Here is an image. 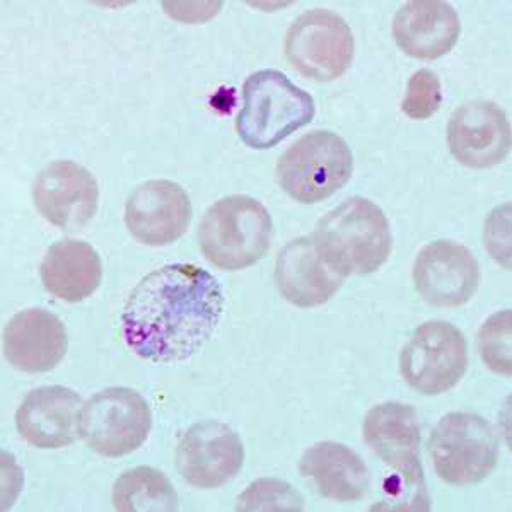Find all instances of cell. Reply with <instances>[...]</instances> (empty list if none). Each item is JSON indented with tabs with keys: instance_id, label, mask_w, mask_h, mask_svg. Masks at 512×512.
<instances>
[{
	"instance_id": "14",
	"label": "cell",
	"mask_w": 512,
	"mask_h": 512,
	"mask_svg": "<svg viewBox=\"0 0 512 512\" xmlns=\"http://www.w3.org/2000/svg\"><path fill=\"white\" fill-rule=\"evenodd\" d=\"M38 212L62 231L86 226L98 210V181L72 161H55L40 171L33 185Z\"/></svg>"
},
{
	"instance_id": "3",
	"label": "cell",
	"mask_w": 512,
	"mask_h": 512,
	"mask_svg": "<svg viewBox=\"0 0 512 512\" xmlns=\"http://www.w3.org/2000/svg\"><path fill=\"white\" fill-rule=\"evenodd\" d=\"M364 441L395 472L388 492L398 501L396 511H429L431 502L420 461L417 410L400 402L376 405L364 419Z\"/></svg>"
},
{
	"instance_id": "5",
	"label": "cell",
	"mask_w": 512,
	"mask_h": 512,
	"mask_svg": "<svg viewBox=\"0 0 512 512\" xmlns=\"http://www.w3.org/2000/svg\"><path fill=\"white\" fill-rule=\"evenodd\" d=\"M272 229V217L262 202L248 195H231L205 212L198 241L214 267L236 272L267 255Z\"/></svg>"
},
{
	"instance_id": "13",
	"label": "cell",
	"mask_w": 512,
	"mask_h": 512,
	"mask_svg": "<svg viewBox=\"0 0 512 512\" xmlns=\"http://www.w3.org/2000/svg\"><path fill=\"white\" fill-rule=\"evenodd\" d=\"M193 209L188 193L169 180L142 183L125 207L128 233L146 246H168L187 233Z\"/></svg>"
},
{
	"instance_id": "15",
	"label": "cell",
	"mask_w": 512,
	"mask_h": 512,
	"mask_svg": "<svg viewBox=\"0 0 512 512\" xmlns=\"http://www.w3.org/2000/svg\"><path fill=\"white\" fill-rule=\"evenodd\" d=\"M448 144L458 163L473 169L494 168L511 149V125L501 106L485 99L470 101L449 120Z\"/></svg>"
},
{
	"instance_id": "25",
	"label": "cell",
	"mask_w": 512,
	"mask_h": 512,
	"mask_svg": "<svg viewBox=\"0 0 512 512\" xmlns=\"http://www.w3.org/2000/svg\"><path fill=\"white\" fill-rule=\"evenodd\" d=\"M443 103L441 81L429 69L417 70L408 81L407 93L402 101V111L412 120L434 117Z\"/></svg>"
},
{
	"instance_id": "19",
	"label": "cell",
	"mask_w": 512,
	"mask_h": 512,
	"mask_svg": "<svg viewBox=\"0 0 512 512\" xmlns=\"http://www.w3.org/2000/svg\"><path fill=\"white\" fill-rule=\"evenodd\" d=\"M458 12L443 0H414L403 4L393 19V38L408 57L437 60L458 43Z\"/></svg>"
},
{
	"instance_id": "26",
	"label": "cell",
	"mask_w": 512,
	"mask_h": 512,
	"mask_svg": "<svg viewBox=\"0 0 512 512\" xmlns=\"http://www.w3.org/2000/svg\"><path fill=\"white\" fill-rule=\"evenodd\" d=\"M485 246L497 262L511 268V204L501 205L485 224Z\"/></svg>"
},
{
	"instance_id": "20",
	"label": "cell",
	"mask_w": 512,
	"mask_h": 512,
	"mask_svg": "<svg viewBox=\"0 0 512 512\" xmlns=\"http://www.w3.org/2000/svg\"><path fill=\"white\" fill-rule=\"evenodd\" d=\"M299 470L328 501L359 502L369 489V472L361 456L345 444L325 441L303 454Z\"/></svg>"
},
{
	"instance_id": "16",
	"label": "cell",
	"mask_w": 512,
	"mask_h": 512,
	"mask_svg": "<svg viewBox=\"0 0 512 512\" xmlns=\"http://www.w3.org/2000/svg\"><path fill=\"white\" fill-rule=\"evenodd\" d=\"M275 282L286 301L308 309L328 303L340 291L345 277L321 256L313 236H303L280 250Z\"/></svg>"
},
{
	"instance_id": "1",
	"label": "cell",
	"mask_w": 512,
	"mask_h": 512,
	"mask_svg": "<svg viewBox=\"0 0 512 512\" xmlns=\"http://www.w3.org/2000/svg\"><path fill=\"white\" fill-rule=\"evenodd\" d=\"M222 311L224 294L214 275L192 263L164 265L130 292L122 313L123 337L147 361H188L209 344Z\"/></svg>"
},
{
	"instance_id": "7",
	"label": "cell",
	"mask_w": 512,
	"mask_h": 512,
	"mask_svg": "<svg viewBox=\"0 0 512 512\" xmlns=\"http://www.w3.org/2000/svg\"><path fill=\"white\" fill-rule=\"evenodd\" d=\"M152 412L146 398L123 386L99 391L84 403L77 422L82 441L105 458H122L146 443Z\"/></svg>"
},
{
	"instance_id": "4",
	"label": "cell",
	"mask_w": 512,
	"mask_h": 512,
	"mask_svg": "<svg viewBox=\"0 0 512 512\" xmlns=\"http://www.w3.org/2000/svg\"><path fill=\"white\" fill-rule=\"evenodd\" d=\"M315 99L274 69L258 70L243 86L236 118L239 139L251 149H270L315 118Z\"/></svg>"
},
{
	"instance_id": "6",
	"label": "cell",
	"mask_w": 512,
	"mask_h": 512,
	"mask_svg": "<svg viewBox=\"0 0 512 512\" xmlns=\"http://www.w3.org/2000/svg\"><path fill=\"white\" fill-rule=\"evenodd\" d=\"M354 169L352 151L342 137L315 130L294 142L279 158L280 188L301 204H318L349 183Z\"/></svg>"
},
{
	"instance_id": "17",
	"label": "cell",
	"mask_w": 512,
	"mask_h": 512,
	"mask_svg": "<svg viewBox=\"0 0 512 512\" xmlns=\"http://www.w3.org/2000/svg\"><path fill=\"white\" fill-rule=\"evenodd\" d=\"M4 357L23 373H48L67 354V332L60 318L45 309L33 308L14 316L2 337Z\"/></svg>"
},
{
	"instance_id": "8",
	"label": "cell",
	"mask_w": 512,
	"mask_h": 512,
	"mask_svg": "<svg viewBox=\"0 0 512 512\" xmlns=\"http://www.w3.org/2000/svg\"><path fill=\"white\" fill-rule=\"evenodd\" d=\"M437 477L454 487L480 483L494 472L499 443L480 415L453 412L439 420L429 439Z\"/></svg>"
},
{
	"instance_id": "9",
	"label": "cell",
	"mask_w": 512,
	"mask_h": 512,
	"mask_svg": "<svg viewBox=\"0 0 512 512\" xmlns=\"http://www.w3.org/2000/svg\"><path fill=\"white\" fill-rule=\"evenodd\" d=\"M286 59L297 74L318 82L344 76L354 60L349 24L328 9L301 14L286 35Z\"/></svg>"
},
{
	"instance_id": "18",
	"label": "cell",
	"mask_w": 512,
	"mask_h": 512,
	"mask_svg": "<svg viewBox=\"0 0 512 512\" xmlns=\"http://www.w3.org/2000/svg\"><path fill=\"white\" fill-rule=\"evenodd\" d=\"M82 400L65 386H41L24 398L16 414L19 434L40 449H59L76 443Z\"/></svg>"
},
{
	"instance_id": "23",
	"label": "cell",
	"mask_w": 512,
	"mask_h": 512,
	"mask_svg": "<svg viewBox=\"0 0 512 512\" xmlns=\"http://www.w3.org/2000/svg\"><path fill=\"white\" fill-rule=\"evenodd\" d=\"M511 345L512 313L511 309H502L480 326L478 350L483 364L495 374L509 378L512 373Z\"/></svg>"
},
{
	"instance_id": "22",
	"label": "cell",
	"mask_w": 512,
	"mask_h": 512,
	"mask_svg": "<svg viewBox=\"0 0 512 512\" xmlns=\"http://www.w3.org/2000/svg\"><path fill=\"white\" fill-rule=\"evenodd\" d=\"M113 506L122 512H173L178 511V495L163 472L137 466L113 485Z\"/></svg>"
},
{
	"instance_id": "12",
	"label": "cell",
	"mask_w": 512,
	"mask_h": 512,
	"mask_svg": "<svg viewBox=\"0 0 512 512\" xmlns=\"http://www.w3.org/2000/svg\"><path fill=\"white\" fill-rule=\"evenodd\" d=\"M414 284L425 303L436 308H460L477 292L480 267L468 248L441 239L420 250Z\"/></svg>"
},
{
	"instance_id": "2",
	"label": "cell",
	"mask_w": 512,
	"mask_h": 512,
	"mask_svg": "<svg viewBox=\"0 0 512 512\" xmlns=\"http://www.w3.org/2000/svg\"><path fill=\"white\" fill-rule=\"evenodd\" d=\"M316 248L338 274L369 275L390 258V222L378 205L352 197L328 212L316 226Z\"/></svg>"
},
{
	"instance_id": "21",
	"label": "cell",
	"mask_w": 512,
	"mask_h": 512,
	"mask_svg": "<svg viewBox=\"0 0 512 512\" xmlns=\"http://www.w3.org/2000/svg\"><path fill=\"white\" fill-rule=\"evenodd\" d=\"M40 274L43 286L53 297L65 303H81L98 291L103 263L93 246L64 239L48 248Z\"/></svg>"
},
{
	"instance_id": "11",
	"label": "cell",
	"mask_w": 512,
	"mask_h": 512,
	"mask_svg": "<svg viewBox=\"0 0 512 512\" xmlns=\"http://www.w3.org/2000/svg\"><path fill=\"white\" fill-rule=\"evenodd\" d=\"M176 468L195 489H221L243 468L245 448L229 425L207 420L190 427L176 448Z\"/></svg>"
},
{
	"instance_id": "10",
	"label": "cell",
	"mask_w": 512,
	"mask_h": 512,
	"mask_svg": "<svg viewBox=\"0 0 512 512\" xmlns=\"http://www.w3.org/2000/svg\"><path fill=\"white\" fill-rule=\"evenodd\" d=\"M468 345L461 330L446 321H427L415 330L402 355L400 371L422 395H443L465 376Z\"/></svg>"
},
{
	"instance_id": "24",
	"label": "cell",
	"mask_w": 512,
	"mask_h": 512,
	"mask_svg": "<svg viewBox=\"0 0 512 512\" xmlns=\"http://www.w3.org/2000/svg\"><path fill=\"white\" fill-rule=\"evenodd\" d=\"M238 511H303L304 499L292 485L277 478H260L238 497Z\"/></svg>"
}]
</instances>
